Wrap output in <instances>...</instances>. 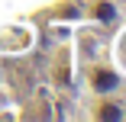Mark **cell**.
I'll return each instance as SVG.
<instances>
[{
    "label": "cell",
    "instance_id": "1",
    "mask_svg": "<svg viewBox=\"0 0 126 122\" xmlns=\"http://www.w3.org/2000/svg\"><path fill=\"white\" fill-rule=\"evenodd\" d=\"M113 84H116V77L110 74V71H97V74H94V87L97 90H110Z\"/></svg>",
    "mask_w": 126,
    "mask_h": 122
},
{
    "label": "cell",
    "instance_id": "2",
    "mask_svg": "<svg viewBox=\"0 0 126 122\" xmlns=\"http://www.w3.org/2000/svg\"><path fill=\"white\" fill-rule=\"evenodd\" d=\"M100 116H104V119H116V116H120V109H116L113 103H107L104 109H100Z\"/></svg>",
    "mask_w": 126,
    "mask_h": 122
},
{
    "label": "cell",
    "instance_id": "3",
    "mask_svg": "<svg viewBox=\"0 0 126 122\" xmlns=\"http://www.w3.org/2000/svg\"><path fill=\"white\" fill-rule=\"evenodd\" d=\"M97 16H100V19H110V16H113V7H110V3H100V7H97Z\"/></svg>",
    "mask_w": 126,
    "mask_h": 122
}]
</instances>
